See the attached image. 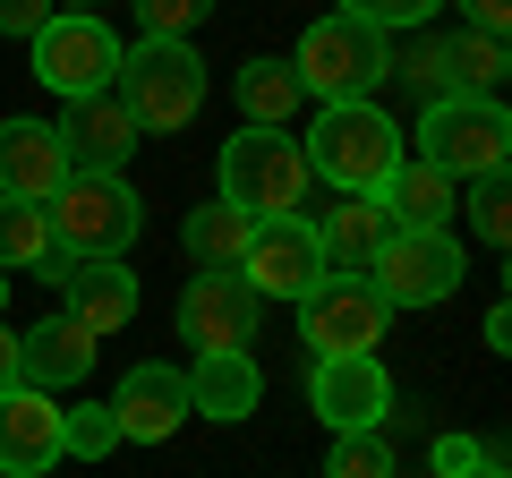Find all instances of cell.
Listing matches in <instances>:
<instances>
[{
    "label": "cell",
    "instance_id": "74e56055",
    "mask_svg": "<svg viewBox=\"0 0 512 478\" xmlns=\"http://www.w3.org/2000/svg\"><path fill=\"white\" fill-rule=\"evenodd\" d=\"M0 308H9V274H0Z\"/></svg>",
    "mask_w": 512,
    "mask_h": 478
},
{
    "label": "cell",
    "instance_id": "4fadbf2b",
    "mask_svg": "<svg viewBox=\"0 0 512 478\" xmlns=\"http://www.w3.org/2000/svg\"><path fill=\"white\" fill-rule=\"evenodd\" d=\"M188 419V376L163 368V359H146V368H128L120 393H111V427H120V444H171Z\"/></svg>",
    "mask_w": 512,
    "mask_h": 478
},
{
    "label": "cell",
    "instance_id": "d4e9b609",
    "mask_svg": "<svg viewBox=\"0 0 512 478\" xmlns=\"http://www.w3.org/2000/svg\"><path fill=\"white\" fill-rule=\"evenodd\" d=\"M504 77H512V52H504V35H444V86L453 94H495L504 103Z\"/></svg>",
    "mask_w": 512,
    "mask_h": 478
},
{
    "label": "cell",
    "instance_id": "603a6c76",
    "mask_svg": "<svg viewBox=\"0 0 512 478\" xmlns=\"http://www.w3.org/2000/svg\"><path fill=\"white\" fill-rule=\"evenodd\" d=\"M231 94H239V111H248V129H291V111L308 103V94H299V69L291 60H265V52L231 77Z\"/></svg>",
    "mask_w": 512,
    "mask_h": 478
},
{
    "label": "cell",
    "instance_id": "1f68e13d",
    "mask_svg": "<svg viewBox=\"0 0 512 478\" xmlns=\"http://www.w3.org/2000/svg\"><path fill=\"white\" fill-rule=\"evenodd\" d=\"M52 18V0H0V35H35Z\"/></svg>",
    "mask_w": 512,
    "mask_h": 478
},
{
    "label": "cell",
    "instance_id": "8d00e7d4",
    "mask_svg": "<svg viewBox=\"0 0 512 478\" xmlns=\"http://www.w3.org/2000/svg\"><path fill=\"white\" fill-rule=\"evenodd\" d=\"M94 9H103V0H77V18H94Z\"/></svg>",
    "mask_w": 512,
    "mask_h": 478
},
{
    "label": "cell",
    "instance_id": "ffe728a7",
    "mask_svg": "<svg viewBox=\"0 0 512 478\" xmlns=\"http://www.w3.org/2000/svg\"><path fill=\"white\" fill-rule=\"evenodd\" d=\"M376 205H384V222H393V231H453L461 180H444L436 163H393V180L376 188Z\"/></svg>",
    "mask_w": 512,
    "mask_h": 478
},
{
    "label": "cell",
    "instance_id": "44dd1931",
    "mask_svg": "<svg viewBox=\"0 0 512 478\" xmlns=\"http://www.w3.org/2000/svg\"><path fill=\"white\" fill-rule=\"evenodd\" d=\"M308 231H316V248H325V265H342V274H367V257L384 248V205L376 197H333L325 214H308Z\"/></svg>",
    "mask_w": 512,
    "mask_h": 478
},
{
    "label": "cell",
    "instance_id": "3957f363",
    "mask_svg": "<svg viewBox=\"0 0 512 478\" xmlns=\"http://www.w3.org/2000/svg\"><path fill=\"white\" fill-rule=\"evenodd\" d=\"M60 257H128V239L146 231V197L120 180V171H69L43 205Z\"/></svg>",
    "mask_w": 512,
    "mask_h": 478
},
{
    "label": "cell",
    "instance_id": "836d02e7",
    "mask_svg": "<svg viewBox=\"0 0 512 478\" xmlns=\"http://www.w3.org/2000/svg\"><path fill=\"white\" fill-rule=\"evenodd\" d=\"M9 385H18V333L0 325V393H9Z\"/></svg>",
    "mask_w": 512,
    "mask_h": 478
},
{
    "label": "cell",
    "instance_id": "277c9868",
    "mask_svg": "<svg viewBox=\"0 0 512 478\" xmlns=\"http://www.w3.org/2000/svg\"><path fill=\"white\" fill-rule=\"evenodd\" d=\"M410 137H419V163H436L444 180H461V188L512 163V111L495 103V94H436Z\"/></svg>",
    "mask_w": 512,
    "mask_h": 478
},
{
    "label": "cell",
    "instance_id": "7a4b0ae2",
    "mask_svg": "<svg viewBox=\"0 0 512 478\" xmlns=\"http://www.w3.org/2000/svg\"><path fill=\"white\" fill-rule=\"evenodd\" d=\"M120 111L137 120V137H163V129H188L205 111V60L171 35H146L120 52V77H111Z\"/></svg>",
    "mask_w": 512,
    "mask_h": 478
},
{
    "label": "cell",
    "instance_id": "d6a6232c",
    "mask_svg": "<svg viewBox=\"0 0 512 478\" xmlns=\"http://www.w3.org/2000/svg\"><path fill=\"white\" fill-rule=\"evenodd\" d=\"M461 18H470V35H504V26H512V0H461Z\"/></svg>",
    "mask_w": 512,
    "mask_h": 478
},
{
    "label": "cell",
    "instance_id": "83f0119b",
    "mask_svg": "<svg viewBox=\"0 0 512 478\" xmlns=\"http://www.w3.org/2000/svg\"><path fill=\"white\" fill-rule=\"evenodd\" d=\"M470 231L487 239V248H504V239H512V188H504V171L470 180Z\"/></svg>",
    "mask_w": 512,
    "mask_h": 478
},
{
    "label": "cell",
    "instance_id": "7402d4cb",
    "mask_svg": "<svg viewBox=\"0 0 512 478\" xmlns=\"http://www.w3.org/2000/svg\"><path fill=\"white\" fill-rule=\"evenodd\" d=\"M248 231H256V222L239 214V205L214 197V205H197V214L180 222V248L197 257V274H239V257H248Z\"/></svg>",
    "mask_w": 512,
    "mask_h": 478
},
{
    "label": "cell",
    "instance_id": "52a82bcc",
    "mask_svg": "<svg viewBox=\"0 0 512 478\" xmlns=\"http://www.w3.org/2000/svg\"><path fill=\"white\" fill-rule=\"evenodd\" d=\"M367 291L384 308H436L461 291V239L453 231H384V248L367 257Z\"/></svg>",
    "mask_w": 512,
    "mask_h": 478
},
{
    "label": "cell",
    "instance_id": "e0dca14e",
    "mask_svg": "<svg viewBox=\"0 0 512 478\" xmlns=\"http://www.w3.org/2000/svg\"><path fill=\"white\" fill-rule=\"evenodd\" d=\"M60 154H69V171H120L128 154H137V120L120 111V94H86V103H69V120H60Z\"/></svg>",
    "mask_w": 512,
    "mask_h": 478
},
{
    "label": "cell",
    "instance_id": "6da1fadb",
    "mask_svg": "<svg viewBox=\"0 0 512 478\" xmlns=\"http://www.w3.org/2000/svg\"><path fill=\"white\" fill-rule=\"evenodd\" d=\"M299 154H308V180H325L333 197H376L393 180V163H410L393 111H376V103H325L316 129L299 137Z\"/></svg>",
    "mask_w": 512,
    "mask_h": 478
},
{
    "label": "cell",
    "instance_id": "ac0fdd59",
    "mask_svg": "<svg viewBox=\"0 0 512 478\" xmlns=\"http://www.w3.org/2000/svg\"><path fill=\"white\" fill-rule=\"evenodd\" d=\"M94 376V333L69 325V316H43L35 333H18V385L35 393H69Z\"/></svg>",
    "mask_w": 512,
    "mask_h": 478
},
{
    "label": "cell",
    "instance_id": "5b68a950",
    "mask_svg": "<svg viewBox=\"0 0 512 478\" xmlns=\"http://www.w3.org/2000/svg\"><path fill=\"white\" fill-rule=\"evenodd\" d=\"M222 205H239L248 222H274V214H308V154H299L291 129H239L222 146Z\"/></svg>",
    "mask_w": 512,
    "mask_h": 478
},
{
    "label": "cell",
    "instance_id": "7c38bea8",
    "mask_svg": "<svg viewBox=\"0 0 512 478\" xmlns=\"http://www.w3.org/2000/svg\"><path fill=\"white\" fill-rule=\"evenodd\" d=\"M256 316H265V299H256L239 274H197L180 291V333L197 342V359H205V350H248L256 342Z\"/></svg>",
    "mask_w": 512,
    "mask_h": 478
},
{
    "label": "cell",
    "instance_id": "cb8c5ba5",
    "mask_svg": "<svg viewBox=\"0 0 512 478\" xmlns=\"http://www.w3.org/2000/svg\"><path fill=\"white\" fill-rule=\"evenodd\" d=\"M60 248H52V222H43V205H9L0 197V274H43L60 282Z\"/></svg>",
    "mask_w": 512,
    "mask_h": 478
},
{
    "label": "cell",
    "instance_id": "8fae6325",
    "mask_svg": "<svg viewBox=\"0 0 512 478\" xmlns=\"http://www.w3.org/2000/svg\"><path fill=\"white\" fill-rule=\"evenodd\" d=\"M308 410L333 427V436H359V427H384L393 419V376L384 359H316L308 368Z\"/></svg>",
    "mask_w": 512,
    "mask_h": 478
},
{
    "label": "cell",
    "instance_id": "9c48e42d",
    "mask_svg": "<svg viewBox=\"0 0 512 478\" xmlns=\"http://www.w3.org/2000/svg\"><path fill=\"white\" fill-rule=\"evenodd\" d=\"M384 299L367 291V274H316V291L299 299V342L316 359H367L384 342Z\"/></svg>",
    "mask_w": 512,
    "mask_h": 478
},
{
    "label": "cell",
    "instance_id": "d6986e66",
    "mask_svg": "<svg viewBox=\"0 0 512 478\" xmlns=\"http://www.w3.org/2000/svg\"><path fill=\"white\" fill-rule=\"evenodd\" d=\"M188 376V410H197V419H248L256 402H265V368H256L248 350H205L197 368H180Z\"/></svg>",
    "mask_w": 512,
    "mask_h": 478
},
{
    "label": "cell",
    "instance_id": "8992f818",
    "mask_svg": "<svg viewBox=\"0 0 512 478\" xmlns=\"http://www.w3.org/2000/svg\"><path fill=\"white\" fill-rule=\"evenodd\" d=\"M291 69H299V94H316V103H367L393 77V35H376V26L333 9V18H316L299 35Z\"/></svg>",
    "mask_w": 512,
    "mask_h": 478
},
{
    "label": "cell",
    "instance_id": "e575fe53",
    "mask_svg": "<svg viewBox=\"0 0 512 478\" xmlns=\"http://www.w3.org/2000/svg\"><path fill=\"white\" fill-rule=\"evenodd\" d=\"M487 350H512V308H487Z\"/></svg>",
    "mask_w": 512,
    "mask_h": 478
},
{
    "label": "cell",
    "instance_id": "5bb4252c",
    "mask_svg": "<svg viewBox=\"0 0 512 478\" xmlns=\"http://www.w3.org/2000/svg\"><path fill=\"white\" fill-rule=\"evenodd\" d=\"M69 180V154H60L52 120H0V197L9 205H52V188Z\"/></svg>",
    "mask_w": 512,
    "mask_h": 478
},
{
    "label": "cell",
    "instance_id": "f546056e",
    "mask_svg": "<svg viewBox=\"0 0 512 478\" xmlns=\"http://www.w3.org/2000/svg\"><path fill=\"white\" fill-rule=\"evenodd\" d=\"M205 9H214V0H137V26H146V35L188 43V26H205Z\"/></svg>",
    "mask_w": 512,
    "mask_h": 478
},
{
    "label": "cell",
    "instance_id": "2e32d148",
    "mask_svg": "<svg viewBox=\"0 0 512 478\" xmlns=\"http://www.w3.org/2000/svg\"><path fill=\"white\" fill-rule=\"evenodd\" d=\"M60 461V410L52 393L35 385H9L0 393V478H35Z\"/></svg>",
    "mask_w": 512,
    "mask_h": 478
},
{
    "label": "cell",
    "instance_id": "30bf717a",
    "mask_svg": "<svg viewBox=\"0 0 512 478\" xmlns=\"http://www.w3.org/2000/svg\"><path fill=\"white\" fill-rule=\"evenodd\" d=\"M316 274H333L325 248H316L308 214H274L248 231V257H239V282H248L256 299H308Z\"/></svg>",
    "mask_w": 512,
    "mask_h": 478
},
{
    "label": "cell",
    "instance_id": "4316f807",
    "mask_svg": "<svg viewBox=\"0 0 512 478\" xmlns=\"http://www.w3.org/2000/svg\"><path fill=\"white\" fill-rule=\"evenodd\" d=\"M111 444H120V427H111V402H94V410H60V453L103 461Z\"/></svg>",
    "mask_w": 512,
    "mask_h": 478
},
{
    "label": "cell",
    "instance_id": "d590c367",
    "mask_svg": "<svg viewBox=\"0 0 512 478\" xmlns=\"http://www.w3.org/2000/svg\"><path fill=\"white\" fill-rule=\"evenodd\" d=\"M470 478H504V461H478V470H470Z\"/></svg>",
    "mask_w": 512,
    "mask_h": 478
},
{
    "label": "cell",
    "instance_id": "4dcf8cb0",
    "mask_svg": "<svg viewBox=\"0 0 512 478\" xmlns=\"http://www.w3.org/2000/svg\"><path fill=\"white\" fill-rule=\"evenodd\" d=\"M478 461H487V444H478V436H436V478H470Z\"/></svg>",
    "mask_w": 512,
    "mask_h": 478
},
{
    "label": "cell",
    "instance_id": "f1b7e54d",
    "mask_svg": "<svg viewBox=\"0 0 512 478\" xmlns=\"http://www.w3.org/2000/svg\"><path fill=\"white\" fill-rule=\"evenodd\" d=\"M444 0H342V18H359V26H376V35H393V26H427Z\"/></svg>",
    "mask_w": 512,
    "mask_h": 478
},
{
    "label": "cell",
    "instance_id": "ba28073f",
    "mask_svg": "<svg viewBox=\"0 0 512 478\" xmlns=\"http://www.w3.org/2000/svg\"><path fill=\"white\" fill-rule=\"evenodd\" d=\"M26 52H35V77L60 94V103H86V94H111V77H120V43H111L103 18H43L35 35H26Z\"/></svg>",
    "mask_w": 512,
    "mask_h": 478
},
{
    "label": "cell",
    "instance_id": "9a60e30c",
    "mask_svg": "<svg viewBox=\"0 0 512 478\" xmlns=\"http://www.w3.org/2000/svg\"><path fill=\"white\" fill-rule=\"evenodd\" d=\"M60 316L86 333H120L137 316V274L120 257H69L60 265Z\"/></svg>",
    "mask_w": 512,
    "mask_h": 478
},
{
    "label": "cell",
    "instance_id": "484cf974",
    "mask_svg": "<svg viewBox=\"0 0 512 478\" xmlns=\"http://www.w3.org/2000/svg\"><path fill=\"white\" fill-rule=\"evenodd\" d=\"M325 478H393V436L384 427H359V436H333Z\"/></svg>",
    "mask_w": 512,
    "mask_h": 478
}]
</instances>
